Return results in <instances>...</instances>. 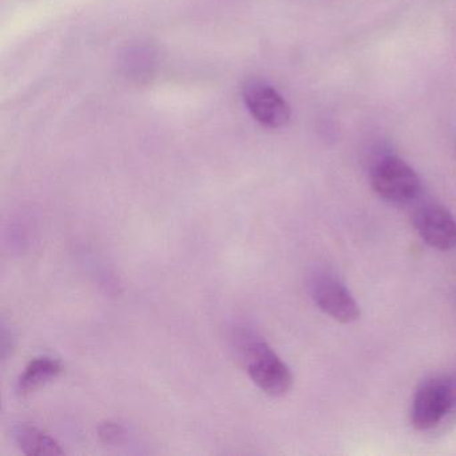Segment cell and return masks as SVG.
Segmentation results:
<instances>
[{
    "label": "cell",
    "instance_id": "1",
    "mask_svg": "<svg viewBox=\"0 0 456 456\" xmlns=\"http://www.w3.org/2000/svg\"><path fill=\"white\" fill-rule=\"evenodd\" d=\"M231 343L237 359L261 391L274 397L284 396L290 391L293 376L289 368L249 325L233 328Z\"/></svg>",
    "mask_w": 456,
    "mask_h": 456
},
{
    "label": "cell",
    "instance_id": "2",
    "mask_svg": "<svg viewBox=\"0 0 456 456\" xmlns=\"http://www.w3.org/2000/svg\"><path fill=\"white\" fill-rule=\"evenodd\" d=\"M456 407V375L435 376L423 381L413 396L410 420L413 428L428 431Z\"/></svg>",
    "mask_w": 456,
    "mask_h": 456
},
{
    "label": "cell",
    "instance_id": "3",
    "mask_svg": "<svg viewBox=\"0 0 456 456\" xmlns=\"http://www.w3.org/2000/svg\"><path fill=\"white\" fill-rule=\"evenodd\" d=\"M370 185L380 199L404 204L420 193V180L415 170L397 157H384L370 172Z\"/></svg>",
    "mask_w": 456,
    "mask_h": 456
},
{
    "label": "cell",
    "instance_id": "4",
    "mask_svg": "<svg viewBox=\"0 0 456 456\" xmlns=\"http://www.w3.org/2000/svg\"><path fill=\"white\" fill-rule=\"evenodd\" d=\"M309 295L328 316L343 324H352L360 319L359 304L348 288L325 272H316L308 281Z\"/></svg>",
    "mask_w": 456,
    "mask_h": 456
},
{
    "label": "cell",
    "instance_id": "5",
    "mask_svg": "<svg viewBox=\"0 0 456 456\" xmlns=\"http://www.w3.org/2000/svg\"><path fill=\"white\" fill-rule=\"evenodd\" d=\"M242 101L250 116L268 129H281L289 122V103L271 85L258 79L248 81L242 87Z\"/></svg>",
    "mask_w": 456,
    "mask_h": 456
},
{
    "label": "cell",
    "instance_id": "6",
    "mask_svg": "<svg viewBox=\"0 0 456 456\" xmlns=\"http://www.w3.org/2000/svg\"><path fill=\"white\" fill-rule=\"evenodd\" d=\"M415 226L423 241L437 250H451L456 247V221L445 208L427 205L419 210Z\"/></svg>",
    "mask_w": 456,
    "mask_h": 456
},
{
    "label": "cell",
    "instance_id": "7",
    "mask_svg": "<svg viewBox=\"0 0 456 456\" xmlns=\"http://www.w3.org/2000/svg\"><path fill=\"white\" fill-rule=\"evenodd\" d=\"M63 372V365L54 357L39 356L31 360L22 375L18 379V391L20 394H28L36 391L47 381L58 378Z\"/></svg>",
    "mask_w": 456,
    "mask_h": 456
},
{
    "label": "cell",
    "instance_id": "8",
    "mask_svg": "<svg viewBox=\"0 0 456 456\" xmlns=\"http://www.w3.org/2000/svg\"><path fill=\"white\" fill-rule=\"evenodd\" d=\"M12 434L18 447L26 455H63L65 453L57 440L53 439L37 427L20 424L15 427Z\"/></svg>",
    "mask_w": 456,
    "mask_h": 456
},
{
    "label": "cell",
    "instance_id": "9",
    "mask_svg": "<svg viewBox=\"0 0 456 456\" xmlns=\"http://www.w3.org/2000/svg\"><path fill=\"white\" fill-rule=\"evenodd\" d=\"M98 435L106 444H117L124 439L125 429L121 424L114 423V421H105L98 427Z\"/></svg>",
    "mask_w": 456,
    "mask_h": 456
},
{
    "label": "cell",
    "instance_id": "10",
    "mask_svg": "<svg viewBox=\"0 0 456 456\" xmlns=\"http://www.w3.org/2000/svg\"><path fill=\"white\" fill-rule=\"evenodd\" d=\"M14 336H12V332H9L7 330L6 324L2 325V357L6 359L9 356L10 352L14 348Z\"/></svg>",
    "mask_w": 456,
    "mask_h": 456
}]
</instances>
